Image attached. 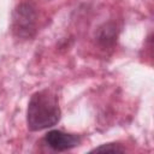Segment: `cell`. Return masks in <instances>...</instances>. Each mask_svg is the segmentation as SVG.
Wrapping results in <instances>:
<instances>
[{
  "mask_svg": "<svg viewBox=\"0 0 154 154\" xmlns=\"http://www.w3.org/2000/svg\"><path fill=\"white\" fill-rule=\"evenodd\" d=\"M60 116L59 97L54 90L45 88L30 96L26 108V125L30 131L54 126L60 120Z\"/></svg>",
  "mask_w": 154,
  "mask_h": 154,
  "instance_id": "obj_1",
  "label": "cell"
},
{
  "mask_svg": "<svg viewBox=\"0 0 154 154\" xmlns=\"http://www.w3.org/2000/svg\"><path fill=\"white\" fill-rule=\"evenodd\" d=\"M38 24V13L36 6L30 1H22L16 6L12 13L11 29L16 37L29 40L35 36Z\"/></svg>",
  "mask_w": 154,
  "mask_h": 154,
  "instance_id": "obj_2",
  "label": "cell"
},
{
  "mask_svg": "<svg viewBox=\"0 0 154 154\" xmlns=\"http://www.w3.org/2000/svg\"><path fill=\"white\" fill-rule=\"evenodd\" d=\"M43 142L54 152H66L81 143V136L60 130H51L45 135Z\"/></svg>",
  "mask_w": 154,
  "mask_h": 154,
  "instance_id": "obj_3",
  "label": "cell"
},
{
  "mask_svg": "<svg viewBox=\"0 0 154 154\" xmlns=\"http://www.w3.org/2000/svg\"><path fill=\"white\" fill-rule=\"evenodd\" d=\"M116 25L113 23H107L103 24V26H101L99 29V34H97V41L103 45V46H109L113 45L117 37V32H116Z\"/></svg>",
  "mask_w": 154,
  "mask_h": 154,
  "instance_id": "obj_4",
  "label": "cell"
},
{
  "mask_svg": "<svg viewBox=\"0 0 154 154\" xmlns=\"http://www.w3.org/2000/svg\"><path fill=\"white\" fill-rule=\"evenodd\" d=\"M123 152H125V149L120 147V144L118 143H105L90 150V153H123Z\"/></svg>",
  "mask_w": 154,
  "mask_h": 154,
  "instance_id": "obj_5",
  "label": "cell"
}]
</instances>
